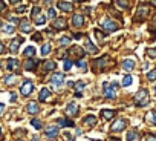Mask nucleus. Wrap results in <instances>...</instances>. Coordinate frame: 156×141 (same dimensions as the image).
<instances>
[{
    "instance_id": "1",
    "label": "nucleus",
    "mask_w": 156,
    "mask_h": 141,
    "mask_svg": "<svg viewBox=\"0 0 156 141\" xmlns=\"http://www.w3.org/2000/svg\"><path fill=\"white\" fill-rule=\"evenodd\" d=\"M103 88H104V97L109 98V100H113V98L116 97V89L119 88V85H118L116 81H113L112 85H110L109 81H104Z\"/></svg>"
},
{
    "instance_id": "2",
    "label": "nucleus",
    "mask_w": 156,
    "mask_h": 141,
    "mask_svg": "<svg viewBox=\"0 0 156 141\" xmlns=\"http://www.w3.org/2000/svg\"><path fill=\"white\" fill-rule=\"evenodd\" d=\"M148 14H150V6L142 3V5H139V6H138V9H136V13H135L133 20H135V22H144V20L148 17Z\"/></svg>"
},
{
    "instance_id": "3",
    "label": "nucleus",
    "mask_w": 156,
    "mask_h": 141,
    "mask_svg": "<svg viewBox=\"0 0 156 141\" xmlns=\"http://www.w3.org/2000/svg\"><path fill=\"white\" fill-rule=\"evenodd\" d=\"M133 101H135V104L139 106V107L147 106V104H148V94H147V91H145V89H141V91L135 95Z\"/></svg>"
},
{
    "instance_id": "4",
    "label": "nucleus",
    "mask_w": 156,
    "mask_h": 141,
    "mask_svg": "<svg viewBox=\"0 0 156 141\" xmlns=\"http://www.w3.org/2000/svg\"><path fill=\"white\" fill-rule=\"evenodd\" d=\"M32 89H34L32 81H31V80H25V83H23L22 88H20V94H22L23 97H28V95L32 94Z\"/></svg>"
},
{
    "instance_id": "5",
    "label": "nucleus",
    "mask_w": 156,
    "mask_h": 141,
    "mask_svg": "<svg viewBox=\"0 0 156 141\" xmlns=\"http://www.w3.org/2000/svg\"><path fill=\"white\" fill-rule=\"evenodd\" d=\"M49 81L54 85V86H57V88H60L63 83H64V75L61 74V72H57V74H54V75H51V78H49Z\"/></svg>"
},
{
    "instance_id": "6",
    "label": "nucleus",
    "mask_w": 156,
    "mask_h": 141,
    "mask_svg": "<svg viewBox=\"0 0 156 141\" xmlns=\"http://www.w3.org/2000/svg\"><path fill=\"white\" fill-rule=\"evenodd\" d=\"M126 126H127V121L122 120V118H119V120H116V121L112 124L110 130H112V132H121V130L126 129Z\"/></svg>"
},
{
    "instance_id": "7",
    "label": "nucleus",
    "mask_w": 156,
    "mask_h": 141,
    "mask_svg": "<svg viewBox=\"0 0 156 141\" xmlns=\"http://www.w3.org/2000/svg\"><path fill=\"white\" fill-rule=\"evenodd\" d=\"M101 25H103V28H104L107 32H110V31H116V29L119 28L113 20H109V19H104V20L101 22Z\"/></svg>"
},
{
    "instance_id": "8",
    "label": "nucleus",
    "mask_w": 156,
    "mask_h": 141,
    "mask_svg": "<svg viewBox=\"0 0 156 141\" xmlns=\"http://www.w3.org/2000/svg\"><path fill=\"white\" fill-rule=\"evenodd\" d=\"M109 63H110V61H109V57L106 55V57H103V58H100V60H95V61H94V66L97 67V70H104Z\"/></svg>"
},
{
    "instance_id": "9",
    "label": "nucleus",
    "mask_w": 156,
    "mask_h": 141,
    "mask_svg": "<svg viewBox=\"0 0 156 141\" xmlns=\"http://www.w3.org/2000/svg\"><path fill=\"white\" fill-rule=\"evenodd\" d=\"M72 25H73L75 28L83 26V25H84V17H83L81 14H73V17H72Z\"/></svg>"
},
{
    "instance_id": "10",
    "label": "nucleus",
    "mask_w": 156,
    "mask_h": 141,
    "mask_svg": "<svg viewBox=\"0 0 156 141\" xmlns=\"http://www.w3.org/2000/svg\"><path fill=\"white\" fill-rule=\"evenodd\" d=\"M37 66H38V60H35V58H28L25 61V69L26 70H34V69H37Z\"/></svg>"
},
{
    "instance_id": "11",
    "label": "nucleus",
    "mask_w": 156,
    "mask_h": 141,
    "mask_svg": "<svg viewBox=\"0 0 156 141\" xmlns=\"http://www.w3.org/2000/svg\"><path fill=\"white\" fill-rule=\"evenodd\" d=\"M57 135H58V127L57 126H49L48 130H46V136L49 139H54V138H57Z\"/></svg>"
},
{
    "instance_id": "12",
    "label": "nucleus",
    "mask_w": 156,
    "mask_h": 141,
    "mask_svg": "<svg viewBox=\"0 0 156 141\" xmlns=\"http://www.w3.org/2000/svg\"><path fill=\"white\" fill-rule=\"evenodd\" d=\"M66 114H67L69 117H73V115H76V114H78V104H75V103H70V104L66 107Z\"/></svg>"
},
{
    "instance_id": "13",
    "label": "nucleus",
    "mask_w": 156,
    "mask_h": 141,
    "mask_svg": "<svg viewBox=\"0 0 156 141\" xmlns=\"http://www.w3.org/2000/svg\"><path fill=\"white\" fill-rule=\"evenodd\" d=\"M55 67H57L55 61H52V60L44 61V63H43V72H51V70H54Z\"/></svg>"
},
{
    "instance_id": "14",
    "label": "nucleus",
    "mask_w": 156,
    "mask_h": 141,
    "mask_svg": "<svg viewBox=\"0 0 156 141\" xmlns=\"http://www.w3.org/2000/svg\"><path fill=\"white\" fill-rule=\"evenodd\" d=\"M145 120H147V123H150V124L156 126V110H150V112H147Z\"/></svg>"
},
{
    "instance_id": "15",
    "label": "nucleus",
    "mask_w": 156,
    "mask_h": 141,
    "mask_svg": "<svg viewBox=\"0 0 156 141\" xmlns=\"http://www.w3.org/2000/svg\"><path fill=\"white\" fill-rule=\"evenodd\" d=\"M57 6H58L61 11H66V13H67V11H70V9L73 8V5H72V3H69V2H63V0L57 3Z\"/></svg>"
},
{
    "instance_id": "16",
    "label": "nucleus",
    "mask_w": 156,
    "mask_h": 141,
    "mask_svg": "<svg viewBox=\"0 0 156 141\" xmlns=\"http://www.w3.org/2000/svg\"><path fill=\"white\" fill-rule=\"evenodd\" d=\"M23 42V38L22 37H17V38H14L12 42H11V46H9V49H11V52H17V49H19V45Z\"/></svg>"
},
{
    "instance_id": "17",
    "label": "nucleus",
    "mask_w": 156,
    "mask_h": 141,
    "mask_svg": "<svg viewBox=\"0 0 156 141\" xmlns=\"http://www.w3.org/2000/svg\"><path fill=\"white\" fill-rule=\"evenodd\" d=\"M83 123H84V124H87V126H95V124L98 123V118H97V117H94V115H87V117H84Z\"/></svg>"
},
{
    "instance_id": "18",
    "label": "nucleus",
    "mask_w": 156,
    "mask_h": 141,
    "mask_svg": "<svg viewBox=\"0 0 156 141\" xmlns=\"http://www.w3.org/2000/svg\"><path fill=\"white\" fill-rule=\"evenodd\" d=\"M122 69L127 70V72L133 70V69H135V61H133V60H126V61H122Z\"/></svg>"
},
{
    "instance_id": "19",
    "label": "nucleus",
    "mask_w": 156,
    "mask_h": 141,
    "mask_svg": "<svg viewBox=\"0 0 156 141\" xmlns=\"http://www.w3.org/2000/svg\"><path fill=\"white\" fill-rule=\"evenodd\" d=\"M54 28L55 29H66L67 28V23H66L64 19H58V20L54 22Z\"/></svg>"
},
{
    "instance_id": "20",
    "label": "nucleus",
    "mask_w": 156,
    "mask_h": 141,
    "mask_svg": "<svg viewBox=\"0 0 156 141\" xmlns=\"http://www.w3.org/2000/svg\"><path fill=\"white\" fill-rule=\"evenodd\" d=\"M113 117H115V110H107V109L101 110V118L103 120H112Z\"/></svg>"
},
{
    "instance_id": "21",
    "label": "nucleus",
    "mask_w": 156,
    "mask_h": 141,
    "mask_svg": "<svg viewBox=\"0 0 156 141\" xmlns=\"http://www.w3.org/2000/svg\"><path fill=\"white\" fill-rule=\"evenodd\" d=\"M26 110H28L29 114H37V112H38V104H37L35 101H31V103L26 106Z\"/></svg>"
},
{
    "instance_id": "22",
    "label": "nucleus",
    "mask_w": 156,
    "mask_h": 141,
    "mask_svg": "<svg viewBox=\"0 0 156 141\" xmlns=\"http://www.w3.org/2000/svg\"><path fill=\"white\" fill-rule=\"evenodd\" d=\"M58 126H61V127H73L75 124H73V121H70V120L60 118V120H58Z\"/></svg>"
},
{
    "instance_id": "23",
    "label": "nucleus",
    "mask_w": 156,
    "mask_h": 141,
    "mask_svg": "<svg viewBox=\"0 0 156 141\" xmlns=\"http://www.w3.org/2000/svg\"><path fill=\"white\" fill-rule=\"evenodd\" d=\"M20 29L23 31V32H31L32 31V28H31V25H29V22L25 19L23 22H20Z\"/></svg>"
},
{
    "instance_id": "24",
    "label": "nucleus",
    "mask_w": 156,
    "mask_h": 141,
    "mask_svg": "<svg viewBox=\"0 0 156 141\" xmlns=\"http://www.w3.org/2000/svg\"><path fill=\"white\" fill-rule=\"evenodd\" d=\"M35 52H37L35 48H34V46H29V48H26V49L23 51V55L28 57V58H32V57L35 55Z\"/></svg>"
},
{
    "instance_id": "25",
    "label": "nucleus",
    "mask_w": 156,
    "mask_h": 141,
    "mask_svg": "<svg viewBox=\"0 0 156 141\" xmlns=\"http://www.w3.org/2000/svg\"><path fill=\"white\" fill-rule=\"evenodd\" d=\"M86 49H87V52H90V54H95V52L98 51V48H97V46H94V45H92V42H90L89 38H86Z\"/></svg>"
},
{
    "instance_id": "26",
    "label": "nucleus",
    "mask_w": 156,
    "mask_h": 141,
    "mask_svg": "<svg viewBox=\"0 0 156 141\" xmlns=\"http://www.w3.org/2000/svg\"><path fill=\"white\" fill-rule=\"evenodd\" d=\"M49 95H51V91H49L48 88H43V89L40 91V101H46Z\"/></svg>"
},
{
    "instance_id": "27",
    "label": "nucleus",
    "mask_w": 156,
    "mask_h": 141,
    "mask_svg": "<svg viewBox=\"0 0 156 141\" xmlns=\"http://www.w3.org/2000/svg\"><path fill=\"white\" fill-rule=\"evenodd\" d=\"M75 64H76L78 67H80L81 70H86V69H87V63H86V60H84V58L76 60V61H75Z\"/></svg>"
},
{
    "instance_id": "28",
    "label": "nucleus",
    "mask_w": 156,
    "mask_h": 141,
    "mask_svg": "<svg viewBox=\"0 0 156 141\" xmlns=\"http://www.w3.org/2000/svg\"><path fill=\"white\" fill-rule=\"evenodd\" d=\"M19 64H20L19 60H16V58H14V60H9V61H8V69H9V70H16V69L19 67Z\"/></svg>"
},
{
    "instance_id": "29",
    "label": "nucleus",
    "mask_w": 156,
    "mask_h": 141,
    "mask_svg": "<svg viewBox=\"0 0 156 141\" xmlns=\"http://www.w3.org/2000/svg\"><path fill=\"white\" fill-rule=\"evenodd\" d=\"M148 31L154 35L156 34V14L153 16V19H151V23H150V26H148Z\"/></svg>"
},
{
    "instance_id": "30",
    "label": "nucleus",
    "mask_w": 156,
    "mask_h": 141,
    "mask_svg": "<svg viewBox=\"0 0 156 141\" xmlns=\"http://www.w3.org/2000/svg\"><path fill=\"white\" fill-rule=\"evenodd\" d=\"M73 88H75L76 92H81V91L86 88V81H76V83L73 85Z\"/></svg>"
},
{
    "instance_id": "31",
    "label": "nucleus",
    "mask_w": 156,
    "mask_h": 141,
    "mask_svg": "<svg viewBox=\"0 0 156 141\" xmlns=\"http://www.w3.org/2000/svg\"><path fill=\"white\" fill-rule=\"evenodd\" d=\"M0 29H2V32H5V34H12L14 32V26H9V25H2Z\"/></svg>"
},
{
    "instance_id": "32",
    "label": "nucleus",
    "mask_w": 156,
    "mask_h": 141,
    "mask_svg": "<svg viewBox=\"0 0 156 141\" xmlns=\"http://www.w3.org/2000/svg\"><path fill=\"white\" fill-rule=\"evenodd\" d=\"M138 138V132L136 130H129V133H127V141H133V139H136Z\"/></svg>"
},
{
    "instance_id": "33",
    "label": "nucleus",
    "mask_w": 156,
    "mask_h": 141,
    "mask_svg": "<svg viewBox=\"0 0 156 141\" xmlns=\"http://www.w3.org/2000/svg\"><path fill=\"white\" fill-rule=\"evenodd\" d=\"M130 85H132V77H130V75H126V77L122 78V86L127 88V86H130Z\"/></svg>"
},
{
    "instance_id": "34",
    "label": "nucleus",
    "mask_w": 156,
    "mask_h": 141,
    "mask_svg": "<svg viewBox=\"0 0 156 141\" xmlns=\"http://www.w3.org/2000/svg\"><path fill=\"white\" fill-rule=\"evenodd\" d=\"M147 80H148V81H153V80H156V69L150 70V72L147 74Z\"/></svg>"
},
{
    "instance_id": "35",
    "label": "nucleus",
    "mask_w": 156,
    "mask_h": 141,
    "mask_svg": "<svg viewBox=\"0 0 156 141\" xmlns=\"http://www.w3.org/2000/svg\"><path fill=\"white\" fill-rule=\"evenodd\" d=\"M147 55L150 58H156V48H148L147 49Z\"/></svg>"
},
{
    "instance_id": "36",
    "label": "nucleus",
    "mask_w": 156,
    "mask_h": 141,
    "mask_svg": "<svg viewBox=\"0 0 156 141\" xmlns=\"http://www.w3.org/2000/svg\"><path fill=\"white\" fill-rule=\"evenodd\" d=\"M70 67H72V61L67 57H64V70H70Z\"/></svg>"
},
{
    "instance_id": "37",
    "label": "nucleus",
    "mask_w": 156,
    "mask_h": 141,
    "mask_svg": "<svg viewBox=\"0 0 156 141\" xmlns=\"http://www.w3.org/2000/svg\"><path fill=\"white\" fill-rule=\"evenodd\" d=\"M51 52V45H43V48H41V54L43 55H48Z\"/></svg>"
},
{
    "instance_id": "38",
    "label": "nucleus",
    "mask_w": 156,
    "mask_h": 141,
    "mask_svg": "<svg viewBox=\"0 0 156 141\" xmlns=\"http://www.w3.org/2000/svg\"><path fill=\"white\" fill-rule=\"evenodd\" d=\"M35 23H37L38 26H41V25H44V23H46V17H44V16H40V17H38V19L35 20Z\"/></svg>"
},
{
    "instance_id": "39",
    "label": "nucleus",
    "mask_w": 156,
    "mask_h": 141,
    "mask_svg": "<svg viewBox=\"0 0 156 141\" xmlns=\"http://www.w3.org/2000/svg\"><path fill=\"white\" fill-rule=\"evenodd\" d=\"M70 43V38L69 37H63V38H60V45L61 46H67Z\"/></svg>"
},
{
    "instance_id": "40",
    "label": "nucleus",
    "mask_w": 156,
    "mask_h": 141,
    "mask_svg": "<svg viewBox=\"0 0 156 141\" xmlns=\"http://www.w3.org/2000/svg\"><path fill=\"white\" fill-rule=\"evenodd\" d=\"M5 83H6V85L14 83V75H6V77H5Z\"/></svg>"
},
{
    "instance_id": "41",
    "label": "nucleus",
    "mask_w": 156,
    "mask_h": 141,
    "mask_svg": "<svg viewBox=\"0 0 156 141\" xmlns=\"http://www.w3.org/2000/svg\"><path fill=\"white\" fill-rule=\"evenodd\" d=\"M31 124H32L35 129H41V123H40L38 120H32V121H31Z\"/></svg>"
},
{
    "instance_id": "42",
    "label": "nucleus",
    "mask_w": 156,
    "mask_h": 141,
    "mask_svg": "<svg viewBox=\"0 0 156 141\" xmlns=\"http://www.w3.org/2000/svg\"><path fill=\"white\" fill-rule=\"evenodd\" d=\"M116 3H118V5L121 6V8H127V6H129L126 0H116Z\"/></svg>"
},
{
    "instance_id": "43",
    "label": "nucleus",
    "mask_w": 156,
    "mask_h": 141,
    "mask_svg": "<svg viewBox=\"0 0 156 141\" xmlns=\"http://www.w3.org/2000/svg\"><path fill=\"white\" fill-rule=\"evenodd\" d=\"M26 11V6L25 5H20L19 8H16V13H19V14H22V13H25Z\"/></svg>"
},
{
    "instance_id": "44",
    "label": "nucleus",
    "mask_w": 156,
    "mask_h": 141,
    "mask_svg": "<svg viewBox=\"0 0 156 141\" xmlns=\"http://www.w3.org/2000/svg\"><path fill=\"white\" fill-rule=\"evenodd\" d=\"M37 14H40V8H38V6H35V8L32 9V19H37Z\"/></svg>"
},
{
    "instance_id": "45",
    "label": "nucleus",
    "mask_w": 156,
    "mask_h": 141,
    "mask_svg": "<svg viewBox=\"0 0 156 141\" xmlns=\"http://www.w3.org/2000/svg\"><path fill=\"white\" fill-rule=\"evenodd\" d=\"M145 141H156V135H151V133L145 135Z\"/></svg>"
},
{
    "instance_id": "46",
    "label": "nucleus",
    "mask_w": 156,
    "mask_h": 141,
    "mask_svg": "<svg viewBox=\"0 0 156 141\" xmlns=\"http://www.w3.org/2000/svg\"><path fill=\"white\" fill-rule=\"evenodd\" d=\"M32 40H34V42H40V40H41V35H40V34H34V35H32Z\"/></svg>"
},
{
    "instance_id": "47",
    "label": "nucleus",
    "mask_w": 156,
    "mask_h": 141,
    "mask_svg": "<svg viewBox=\"0 0 156 141\" xmlns=\"http://www.w3.org/2000/svg\"><path fill=\"white\" fill-rule=\"evenodd\" d=\"M48 16H49V19H55V11H54V9H49Z\"/></svg>"
},
{
    "instance_id": "48",
    "label": "nucleus",
    "mask_w": 156,
    "mask_h": 141,
    "mask_svg": "<svg viewBox=\"0 0 156 141\" xmlns=\"http://www.w3.org/2000/svg\"><path fill=\"white\" fill-rule=\"evenodd\" d=\"M12 23H14V25H20V20L16 19V17H12V19H11V25H12Z\"/></svg>"
},
{
    "instance_id": "49",
    "label": "nucleus",
    "mask_w": 156,
    "mask_h": 141,
    "mask_svg": "<svg viewBox=\"0 0 156 141\" xmlns=\"http://www.w3.org/2000/svg\"><path fill=\"white\" fill-rule=\"evenodd\" d=\"M95 35H97V38H103V34H101V31H98V29H95Z\"/></svg>"
},
{
    "instance_id": "50",
    "label": "nucleus",
    "mask_w": 156,
    "mask_h": 141,
    "mask_svg": "<svg viewBox=\"0 0 156 141\" xmlns=\"http://www.w3.org/2000/svg\"><path fill=\"white\" fill-rule=\"evenodd\" d=\"M5 9V2H3V0H0V13H2Z\"/></svg>"
},
{
    "instance_id": "51",
    "label": "nucleus",
    "mask_w": 156,
    "mask_h": 141,
    "mask_svg": "<svg viewBox=\"0 0 156 141\" xmlns=\"http://www.w3.org/2000/svg\"><path fill=\"white\" fill-rule=\"evenodd\" d=\"M3 110H5V104H3V103H0V115L3 114Z\"/></svg>"
},
{
    "instance_id": "52",
    "label": "nucleus",
    "mask_w": 156,
    "mask_h": 141,
    "mask_svg": "<svg viewBox=\"0 0 156 141\" xmlns=\"http://www.w3.org/2000/svg\"><path fill=\"white\" fill-rule=\"evenodd\" d=\"M20 2H22V0H9L11 5H16V3H20Z\"/></svg>"
},
{
    "instance_id": "53",
    "label": "nucleus",
    "mask_w": 156,
    "mask_h": 141,
    "mask_svg": "<svg viewBox=\"0 0 156 141\" xmlns=\"http://www.w3.org/2000/svg\"><path fill=\"white\" fill-rule=\"evenodd\" d=\"M2 52H5V48H3V45H2V43H0V54H2Z\"/></svg>"
},
{
    "instance_id": "54",
    "label": "nucleus",
    "mask_w": 156,
    "mask_h": 141,
    "mask_svg": "<svg viewBox=\"0 0 156 141\" xmlns=\"http://www.w3.org/2000/svg\"><path fill=\"white\" fill-rule=\"evenodd\" d=\"M150 3H153V5L156 6V0H150Z\"/></svg>"
},
{
    "instance_id": "55",
    "label": "nucleus",
    "mask_w": 156,
    "mask_h": 141,
    "mask_svg": "<svg viewBox=\"0 0 156 141\" xmlns=\"http://www.w3.org/2000/svg\"><path fill=\"white\" fill-rule=\"evenodd\" d=\"M110 141H119L118 138H110Z\"/></svg>"
},
{
    "instance_id": "56",
    "label": "nucleus",
    "mask_w": 156,
    "mask_h": 141,
    "mask_svg": "<svg viewBox=\"0 0 156 141\" xmlns=\"http://www.w3.org/2000/svg\"><path fill=\"white\" fill-rule=\"evenodd\" d=\"M44 2H46V3H51V2H52V0H44Z\"/></svg>"
},
{
    "instance_id": "57",
    "label": "nucleus",
    "mask_w": 156,
    "mask_h": 141,
    "mask_svg": "<svg viewBox=\"0 0 156 141\" xmlns=\"http://www.w3.org/2000/svg\"><path fill=\"white\" fill-rule=\"evenodd\" d=\"M73 2H81V0H73Z\"/></svg>"
},
{
    "instance_id": "58",
    "label": "nucleus",
    "mask_w": 156,
    "mask_h": 141,
    "mask_svg": "<svg viewBox=\"0 0 156 141\" xmlns=\"http://www.w3.org/2000/svg\"><path fill=\"white\" fill-rule=\"evenodd\" d=\"M154 92H156V86H154Z\"/></svg>"
},
{
    "instance_id": "59",
    "label": "nucleus",
    "mask_w": 156,
    "mask_h": 141,
    "mask_svg": "<svg viewBox=\"0 0 156 141\" xmlns=\"http://www.w3.org/2000/svg\"><path fill=\"white\" fill-rule=\"evenodd\" d=\"M0 133H2V129H0Z\"/></svg>"
},
{
    "instance_id": "60",
    "label": "nucleus",
    "mask_w": 156,
    "mask_h": 141,
    "mask_svg": "<svg viewBox=\"0 0 156 141\" xmlns=\"http://www.w3.org/2000/svg\"><path fill=\"white\" fill-rule=\"evenodd\" d=\"M0 66H2V63H0Z\"/></svg>"
}]
</instances>
